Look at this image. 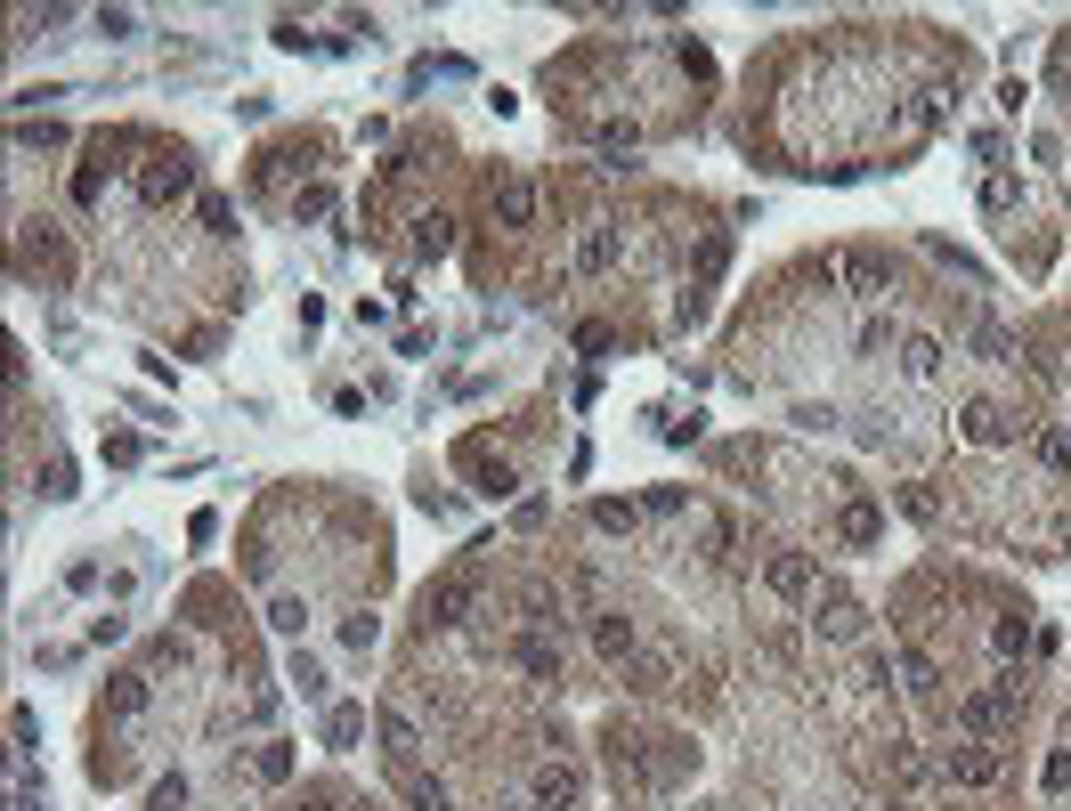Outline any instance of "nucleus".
Wrapping results in <instances>:
<instances>
[{
	"label": "nucleus",
	"mask_w": 1071,
	"mask_h": 811,
	"mask_svg": "<svg viewBox=\"0 0 1071 811\" xmlns=\"http://www.w3.org/2000/svg\"><path fill=\"white\" fill-rule=\"evenodd\" d=\"M1015 706H1023V690H1015V674H1006V682H991V690H974V698L958 706V731L982 739V746H999L1006 722H1015Z\"/></svg>",
	"instance_id": "1"
},
{
	"label": "nucleus",
	"mask_w": 1071,
	"mask_h": 811,
	"mask_svg": "<svg viewBox=\"0 0 1071 811\" xmlns=\"http://www.w3.org/2000/svg\"><path fill=\"white\" fill-rule=\"evenodd\" d=\"M812 633L820 641H860V633H869V609H860L844 585H820L812 593Z\"/></svg>",
	"instance_id": "2"
},
{
	"label": "nucleus",
	"mask_w": 1071,
	"mask_h": 811,
	"mask_svg": "<svg viewBox=\"0 0 1071 811\" xmlns=\"http://www.w3.org/2000/svg\"><path fill=\"white\" fill-rule=\"evenodd\" d=\"M942 779H950V787H991L999 779V746H982V739L942 746Z\"/></svg>",
	"instance_id": "3"
},
{
	"label": "nucleus",
	"mask_w": 1071,
	"mask_h": 811,
	"mask_svg": "<svg viewBox=\"0 0 1071 811\" xmlns=\"http://www.w3.org/2000/svg\"><path fill=\"white\" fill-rule=\"evenodd\" d=\"M764 585H771L779 600H812V593H820V560H812V552H771V560H764Z\"/></svg>",
	"instance_id": "4"
},
{
	"label": "nucleus",
	"mask_w": 1071,
	"mask_h": 811,
	"mask_svg": "<svg viewBox=\"0 0 1071 811\" xmlns=\"http://www.w3.org/2000/svg\"><path fill=\"white\" fill-rule=\"evenodd\" d=\"M188 187H195V162H188V155H155V162H147V179H138V195L162 212V203H179Z\"/></svg>",
	"instance_id": "5"
},
{
	"label": "nucleus",
	"mask_w": 1071,
	"mask_h": 811,
	"mask_svg": "<svg viewBox=\"0 0 1071 811\" xmlns=\"http://www.w3.org/2000/svg\"><path fill=\"white\" fill-rule=\"evenodd\" d=\"M576 796H585L576 763H544V771L528 779V803H536V811H576Z\"/></svg>",
	"instance_id": "6"
},
{
	"label": "nucleus",
	"mask_w": 1071,
	"mask_h": 811,
	"mask_svg": "<svg viewBox=\"0 0 1071 811\" xmlns=\"http://www.w3.org/2000/svg\"><path fill=\"white\" fill-rule=\"evenodd\" d=\"M382 746H390V763H398V771H415V763H422V731H415V714H406L398 698L382 706Z\"/></svg>",
	"instance_id": "7"
},
{
	"label": "nucleus",
	"mask_w": 1071,
	"mask_h": 811,
	"mask_svg": "<svg viewBox=\"0 0 1071 811\" xmlns=\"http://www.w3.org/2000/svg\"><path fill=\"white\" fill-rule=\"evenodd\" d=\"M471 593H480L471 576H439V585H430V600H422V617H430V626H463Z\"/></svg>",
	"instance_id": "8"
},
{
	"label": "nucleus",
	"mask_w": 1071,
	"mask_h": 811,
	"mask_svg": "<svg viewBox=\"0 0 1071 811\" xmlns=\"http://www.w3.org/2000/svg\"><path fill=\"white\" fill-rule=\"evenodd\" d=\"M593 650H601L609 665H625L633 650H642V633H633V617H617V609H601V617H593Z\"/></svg>",
	"instance_id": "9"
},
{
	"label": "nucleus",
	"mask_w": 1071,
	"mask_h": 811,
	"mask_svg": "<svg viewBox=\"0 0 1071 811\" xmlns=\"http://www.w3.org/2000/svg\"><path fill=\"white\" fill-rule=\"evenodd\" d=\"M496 219H504V227H528V219H536V187H528V179H504V187H496Z\"/></svg>",
	"instance_id": "10"
},
{
	"label": "nucleus",
	"mask_w": 1071,
	"mask_h": 811,
	"mask_svg": "<svg viewBox=\"0 0 1071 811\" xmlns=\"http://www.w3.org/2000/svg\"><path fill=\"white\" fill-rule=\"evenodd\" d=\"M609 260H617V227H593V236L576 244V277H601Z\"/></svg>",
	"instance_id": "11"
},
{
	"label": "nucleus",
	"mask_w": 1071,
	"mask_h": 811,
	"mask_svg": "<svg viewBox=\"0 0 1071 811\" xmlns=\"http://www.w3.org/2000/svg\"><path fill=\"white\" fill-rule=\"evenodd\" d=\"M893 674H901V690H910V698H934V657H925V650H901Z\"/></svg>",
	"instance_id": "12"
},
{
	"label": "nucleus",
	"mask_w": 1071,
	"mask_h": 811,
	"mask_svg": "<svg viewBox=\"0 0 1071 811\" xmlns=\"http://www.w3.org/2000/svg\"><path fill=\"white\" fill-rule=\"evenodd\" d=\"M901 365H910V382H934V373H942V341L910 333V341H901Z\"/></svg>",
	"instance_id": "13"
},
{
	"label": "nucleus",
	"mask_w": 1071,
	"mask_h": 811,
	"mask_svg": "<svg viewBox=\"0 0 1071 811\" xmlns=\"http://www.w3.org/2000/svg\"><path fill=\"white\" fill-rule=\"evenodd\" d=\"M966 439H974V447H999V439H1006V423H999V406H982V398H974V406H966Z\"/></svg>",
	"instance_id": "14"
},
{
	"label": "nucleus",
	"mask_w": 1071,
	"mask_h": 811,
	"mask_svg": "<svg viewBox=\"0 0 1071 811\" xmlns=\"http://www.w3.org/2000/svg\"><path fill=\"white\" fill-rule=\"evenodd\" d=\"M358 731H365V706H334L325 714V746H358Z\"/></svg>",
	"instance_id": "15"
},
{
	"label": "nucleus",
	"mask_w": 1071,
	"mask_h": 811,
	"mask_svg": "<svg viewBox=\"0 0 1071 811\" xmlns=\"http://www.w3.org/2000/svg\"><path fill=\"white\" fill-rule=\"evenodd\" d=\"M844 277H853V293H860V301H877V284H884V260H877V252H853V260H844Z\"/></svg>",
	"instance_id": "16"
},
{
	"label": "nucleus",
	"mask_w": 1071,
	"mask_h": 811,
	"mask_svg": "<svg viewBox=\"0 0 1071 811\" xmlns=\"http://www.w3.org/2000/svg\"><path fill=\"white\" fill-rule=\"evenodd\" d=\"M1023 641H1031V617H1023V609H1015V617H999L991 650H999V657H1023Z\"/></svg>",
	"instance_id": "17"
},
{
	"label": "nucleus",
	"mask_w": 1071,
	"mask_h": 811,
	"mask_svg": "<svg viewBox=\"0 0 1071 811\" xmlns=\"http://www.w3.org/2000/svg\"><path fill=\"white\" fill-rule=\"evenodd\" d=\"M406 811H455L439 779H406Z\"/></svg>",
	"instance_id": "18"
},
{
	"label": "nucleus",
	"mask_w": 1071,
	"mask_h": 811,
	"mask_svg": "<svg viewBox=\"0 0 1071 811\" xmlns=\"http://www.w3.org/2000/svg\"><path fill=\"white\" fill-rule=\"evenodd\" d=\"M147 706V674H114V714H138Z\"/></svg>",
	"instance_id": "19"
},
{
	"label": "nucleus",
	"mask_w": 1071,
	"mask_h": 811,
	"mask_svg": "<svg viewBox=\"0 0 1071 811\" xmlns=\"http://www.w3.org/2000/svg\"><path fill=\"white\" fill-rule=\"evenodd\" d=\"M447 244H455V236H447V219H422V227H415V260H439Z\"/></svg>",
	"instance_id": "20"
},
{
	"label": "nucleus",
	"mask_w": 1071,
	"mask_h": 811,
	"mask_svg": "<svg viewBox=\"0 0 1071 811\" xmlns=\"http://www.w3.org/2000/svg\"><path fill=\"white\" fill-rule=\"evenodd\" d=\"M268 626H277V633H301V626H308V600H293V593H284L277 609H268Z\"/></svg>",
	"instance_id": "21"
},
{
	"label": "nucleus",
	"mask_w": 1071,
	"mask_h": 811,
	"mask_svg": "<svg viewBox=\"0 0 1071 811\" xmlns=\"http://www.w3.org/2000/svg\"><path fill=\"white\" fill-rule=\"evenodd\" d=\"M593 519H601V528H609V536H633V528H642V511H633V504H601V511H593Z\"/></svg>",
	"instance_id": "22"
},
{
	"label": "nucleus",
	"mask_w": 1071,
	"mask_h": 811,
	"mask_svg": "<svg viewBox=\"0 0 1071 811\" xmlns=\"http://www.w3.org/2000/svg\"><path fill=\"white\" fill-rule=\"evenodd\" d=\"M98 33H106V41H131L138 16H131V9H98Z\"/></svg>",
	"instance_id": "23"
},
{
	"label": "nucleus",
	"mask_w": 1071,
	"mask_h": 811,
	"mask_svg": "<svg viewBox=\"0 0 1071 811\" xmlns=\"http://www.w3.org/2000/svg\"><path fill=\"white\" fill-rule=\"evenodd\" d=\"M1063 787H1071V746H1056V755H1047V796H1063Z\"/></svg>",
	"instance_id": "24"
},
{
	"label": "nucleus",
	"mask_w": 1071,
	"mask_h": 811,
	"mask_svg": "<svg viewBox=\"0 0 1071 811\" xmlns=\"http://www.w3.org/2000/svg\"><path fill=\"white\" fill-rule=\"evenodd\" d=\"M293 212H301V219H325V212H334V187H308V195L293 203Z\"/></svg>",
	"instance_id": "25"
},
{
	"label": "nucleus",
	"mask_w": 1071,
	"mask_h": 811,
	"mask_svg": "<svg viewBox=\"0 0 1071 811\" xmlns=\"http://www.w3.org/2000/svg\"><path fill=\"white\" fill-rule=\"evenodd\" d=\"M293 682H301V698H317V690H325V674H317V657H293Z\"/></svg>",
	"instance_id": "26"
},
{
	"label": "nucleus",
	"mask_w": 1071,
	"mask_h": 811,
	"mask_svg": "<svg viewBox=\"0 0 1071 811\" xmlns=\"http://www.w3.org/2000/svg\"><path fill=\"white\" fill-rule=\"evenodd\" d=\"M16 811H49V796H41L33 779H16Z\"/></svg>",
	"instance_id": "27"
}]
</instances>
